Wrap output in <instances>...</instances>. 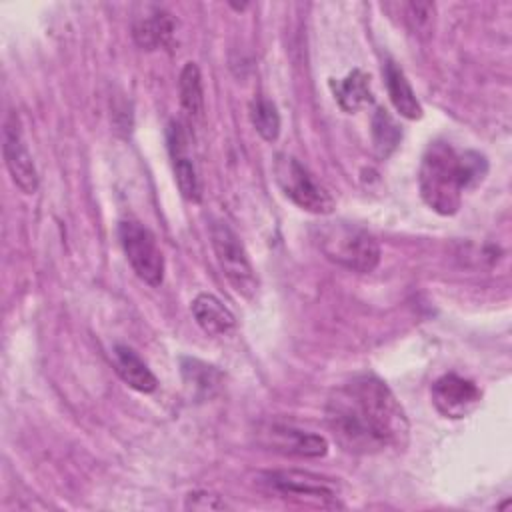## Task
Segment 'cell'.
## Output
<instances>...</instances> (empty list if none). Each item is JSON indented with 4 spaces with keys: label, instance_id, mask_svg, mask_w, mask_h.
<instances>
[{
    "label": "cell",
    "instance_id": "obj_1",
    "mask_svg": "<svg viewBox=\"0 0 512 512\" xmlns=\"http://www.w3.org/2000/svg\"><path fill=\"white\" fill-rule=\"evenodd\" d=\"M324 414L332 436L346 452L372 456L398 452L408 444L406 412L376 374H358L338 386L330 394Z\"/></svg>",
    "mask_w": 512,
    "mask_h": 512
},
{
    "label": "cell",
    "instance_id": "obj_2",
    "mask_svg": "<svg viewBox=\"0 0 512 512\" xmlns=\"http://www.w3.org/2000/svg\"><path fill=\"white\" fill-rule=\"evenodd\" d=\"M488 174V160L476 150L458 152L448 142H432L420 164L418 188L422 200L438 214L452 216L462 206L466 190Z\"/></svg>",
    "mask_w": 512,
    "mask_h": 512
},
{
    "label": "cell",
    "instance_id": "obj_3",
    "mask_svg": "<svg viewBox=\"0 0 512 512\" xmlns=\"http://www.w3.org/2000/svg\"><path fill=\"white\" fill-rule=\"evenodd\" d=\"M320 252L334 264L358 274H368L380 264V244L364 228L350 222H322L312 230Z\"/></svg>",
    "mask_w": 512,
    "mask_h": 512
},
{
    "label": "cell",
    "instance_id": "obj_4",
    "mask_svg": "<svg viewBox=\"0 0 512 512\" xmlns=\"http://www.w3.org/2000/svg\"><path fill=\"white\" fill-rule=\"evenodd\" d=\"M210 242L226 280L238 294L252 298L256 294L258 280L238 234L224 220H214L210 224Z\"/></svg>",
    "mask_w": 512,
    "mask_h": 512
},
{
    "label": "cell",
    "instance_id": "obj_5",
    "mask_svg": "<svg viewBox=\"0 0 512 512\" xmlns=\"http://www.w3.org/2000/svg\"><path fill=\"white\" fill-rule=\"evenodd\" d=\"M276 182L282 190V194L294 202L298 208L326 216L334 210V198L330 192L314 180V176L292 156H278L274 164Z\"/></svg>",
    "mask_w": 512,
    "mask_h": 512
},
{
    "label": "cell",
    "instance_id": "obj_6",
    "mask_svg": "<svg viewBox=\"0 0 512 512\" xmlns=\"http://www.w3.org/2000/svg\"><path fill=\"white\" fill-rule=\"evenodd\" d=\"M262 482L282 498L300 500L314 506H340V486L334 478H326L308 470H270L262 474Z\"/></svg>",
    "mask_w": 512,
    "mask_h": 512
},
{
    "label": "cell",
    "instance_id": "obj_7",
    "mask_svg": "<svg viewBox=\"0 0 512 512\" xmlns=\"http://www.w3.org/2000/svg\"><path fill=\"white\" fill-rule=\"evenodd\" d=\"M118 236L136 276L148 286H160L164 280V256L154 234L136 220H124L118 226Z\"/></svg>",
    "mask_w": 512,
    "mask_h": 512
},
{
    "label": "cell",
    "instance_id": "obj_8",
    "mask_svg": "<svg viewBox=\"0 0 512 512\" xmlns=\"http://www.w3.org/2000/svg\"><path fill=\"white\" fill-rule=\"evenodd\" d=\"M2 154L12 182L24 192L34 194L38 190V172L32 156L22 138L20 120L16 114H8L2 130Z\"/></svg>",
    "mask_w": 512,
    "mask_h": 512
},
{
    "label": "cell",
    "instance_id": "obj_9",
    "mask_svg": "<svg viewBox=\"0 0 512 512\" xmlns=\"http://www.w3.org/2000/svg\"><path fill=\"white\" fill-rule=\"evenodd\" d=\"M260 444L270 450L298 456V458H320L328 452V440L320 434L296 428L292 424L272 422L260 428Z\"/></svg>",
    "mask_w": 512,
    "mask_h": 512
},
{
    "label": "cell",
    "instance_id": "obj_10",
    "mask_svg": "<svg viewBox=\"0 0 512 512\" xmlns=\"http://www.w3.org/2000/svg\"><path fill=\"white\" fill-rule=\"evenodd\" d=\"M432 404L436 410L452 420L464 418L480 406L482 392L480 388L458 374H444L432 384Z\"/></svg>",
    "mask_w": 512,
    "mask_h": 512
},
{
    "label": "cell",
    "instance_id": "obj_11",
    "mask_svg": "<svg viewBox=\"0 0 512 512\" xmlns=\"http://www.w3.org/2000/svg\"><path fill=\"white\" fill-rule=\"evenodd\" d=\"M168 150L172 158V168H174V180L178 184L180 194L190 200V202H200L202 198V188L200 180L190 156L188 148V134L184 126L178 120H172L168 124Z\"/></svg>",
    "mask_w": 512,
    "mask_h": 512
},
{
    "label": "cell",
    "instance_id": "obj_12",
    "mask_svg": "<svg viewBox=\"0 0 512 512\" xmlns=\"http://www.w3.org/2000/svg\"><path fill=\"white\" fill-rule=\"evenodd\" d=\"M190 310L196 324L210 336H224L236 326V318L230 312V308H226L224 302L214 294H208V292L198 294L192 300Z\"/></svg>",
    "mask_w": 512,
    "mask_h": 512
},
{
    "label": "cell",
    "instance_id": "obj_13",
    "mask_svg": "<svg viewBox=\"0 0 512 512\" xmlns=\"http://www.w3.org/2000/svg\"><path fill=\"white\" fill-rule=\"evenodd\" d=\"M112 358H114V368H116L118 376L130 388H134L136 392H142V394H150L156 390V386H158L156 376L132 348L118 344V346H114Z\"/></svg>",
    "mask_w": 512,
    "mask_h": 512
},
{
    "label": "cell",
    "instance_id": "obj_14",
    "mask_svg": "<svg viewBox=\"0 0 512 512\" xmlns=\"http://www.w3.org/2000/svg\"><path fill=\"white\" fill-rule=\"evenodd\" d=\"M332 94L338 102V106L344 112H356L366 104L374 102L372 86H370V74H366L360 68H354L340 80H330Z\"/></svg>",
    "mask_w": 512,
    "mask_h": 512
},
{
    "label": "cell",
    "instance_id": "obj_15",
    "mask_svg": "<svg viewBox=\"0 0 512 512\" xmlns=\"http://www.w3.org/2000/svg\"><path fill=\"white\" fill-rule=\"evenodd\" d=\"M384 82H386L390 102L400 116H404L408 120L422 118V106H420L404 70L394 60H386V64H384Z\"/></svg>",
    "mask_w": 512,
    "mask_h": 512
},
{
    "label": "cell",
    "instance_id": "obj_16",
    "mask_svg": "<svg viewBox=\"0 0 512 512\" xmlns=\"http://www.w3.org/2000/svg\"><path fill=\"white\" fill-rule=\"evenodd\" d=\"M134 40L144 50H154L166 46L174 34V18L166 12L156 8L150 16L140 18L132 28Z\"/></svg>",
    "mask_w": 512,
    "mask_h": 512
},
{
    "label": "cell",
    "instance_id": "obj_17",
    "mask_svg": "<svg viewBox=\"0 0 512 512\" xmlns=\"http://www.w3.org/2000/svg\"><path fill=\"white\" fill-rule=\"evenodd\" d=\"M178 90H180V106L182 110L192 118L198 120L204 114V92H202V76L200 70L194 62H186L180 80H178Z\"/></svg>",
    "mask_w": 512,
    "mask_h": 512
},
{
    "label": "cell",
    "instance_id": "obj_18",
    "mask_svg": "<svg viewBox=\"0 0 512 512\" xmlns=\"http://www.w3.org/2000/svg\"><path fill=\"white\" fill-rule=\"evenodd\" d=\"M180 364H182L184 382L188 388H192L194 394H200V396L214 394V390L220 384V372L214 366L200 362L196 358H182Z\"/></svg>",
    "mask_w": 512,
    "mask_h": 512
},
{
    "label": "cell",
    "instance_id": "obj_19",
    "mask_svg": "<svg viewBox=\"0 0 512 512\" xmlns=\"http://www.w3.org/2000/svg\"><path fill=\"white\" fill-rule=\"evenodd\" d=\"M400 138H402V130L394 122V118L384 108H376L372 116V144L376 154L380 158L390 156L400 144Z\"/></svg>",
    "mask_w": 512,
    "mask_h": 512
},
{
    "label": "cell",
    "instance_id": "obj_20",
    "mask_svg": "<svg viewBox=\"0 0 512 512\" xmlns=\"http://www.w3.org/2000/svg\"><path fill=\"white\" fill-rule=\"evenodd\" d=\"M250 122L254 126V130L266 140V142H274L280 134V114L278 108L272 100L264 98V96H256L250 102Z\"/></svg>",
    "mask_w": 512,
    "mask_h": 512
},
{
    "label": "cell",
    "instance_id": "obj_21",
    "mask_svg": "<svg viewBox=\"0 0 512 512\" xmlns=\"http://www.w3.org/2000/svg\"><path fill=\"white\" fill-rule=\"evenodd\" d=\"M186 508H194V510H222V508H228V504L224 500H220L218 494H212V492H206V490H198V492H190L188 494Z\"/></svg>",
    "mask_w": 512,
    "mask_h": 512
}]
</instances>
